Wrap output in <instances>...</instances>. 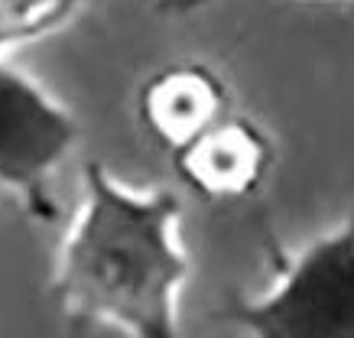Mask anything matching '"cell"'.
Listing matches in <instances>:
<instances>
[{
    "label": "cell",
    "mask_w": 354,
    "mask_h": 338,
    "mask_svg": "<svg viewBox=\"0 0 354 338\" xmlns=\"http://www.w3.org/2000/svg\"><path fill=\"white\" fill-rule=\"evenodd\" d=\"M189 270L179 196L127 186L88 160L49 276L68 322L114 328L124 338H183L179 296Z\"/></svg>",
    "instance_id": "6da1fadb"
},
{
    "label": "cell",
    "mask_w": 354,
    "mask_h": 338,
    "mask_svg": "<svg viewBox=\"0 0 354 338\" xmlns=\"http://www.w3.org/2000/svg\"><path fill=\"white\" fill-rule=\"evenodd\" d=\"M221 319L247 338H354V205L299 251H277L267 290L227 296Z\"/></svg>",
    "instance_id": "7a4b0ae2"
},
{
    "label": "cell",
    "mask_w": 354,
    "mask_h": 338,
    "mask_svg": "<svg viewBox=\"0 0 354 338\" xmlns=\"http://www.w3.org/2000/svg\"><path fill=\"white\" fill-rule=\"evenodd\" d=\"M78 137L72 108L0 55V189L39 225L59 218L55 176Z\"/></svg>",
    "instance_id": "3957f363"
},
{
    "label": "cell",
    "mask_w": 354,
    "mask_h": 338,
    "mask_svg": "<svg viewBox=\"0 0 354 338\" xmlns=\"http://www.w3.org/2000/svg\"><path fill=\"white\" fill-rule=\"evenodd\" d=\"M277 166V143L263 124L227 111L208 131L172 153V169L192 196L215 205L260 196Z\"/></svg>",
    "instance_id": "277c9868"
},
{
    "label": "cell",
    "mask_w": 354,
    "mask_h": 338,
    "mask_svg": "<svg viewBox=\"0 0 354 338\" xmlns=\"http://www.w3.org/2000/svg\"><path fill=\"white\" fill-rule=\"evenodd\" d=\"M227 111H234L231 85L218 68L198 59H179L153 68L137 91L140 127L169 153L195 140Z\"/></svg>",
    "instance_id": "5b68a950"
},
{
    "label": "cell",
    "mask_w": 354,
    "mask_h": 338,
    "mask_svg": "<svg viewBox=\"0 0 354 338\" xmlns=\"http://www.w3.org/2000/svg\"><path fill=\"white\" fill-rule=\"evenodd\" d=\"M82 7L85 0H0V55L59 33Z\"/></svg>",
    "instance_id": "8992f818"
},
{
    "label": "cell",
    "mask_w": 354,
    "mask_h": 338,
    "mask_svg": "<svg viewBox=\"0 0 354 338\" xmlns=\"http://www.w3.org/2000/svg\"><path fill=\"white\" fill-rule=\"evenodd\" d=\"M169 3H172V7H183V3H185V0H169Z\"/></svg>",
    "instance_id": "52a82bcc"
}]
</instances>
